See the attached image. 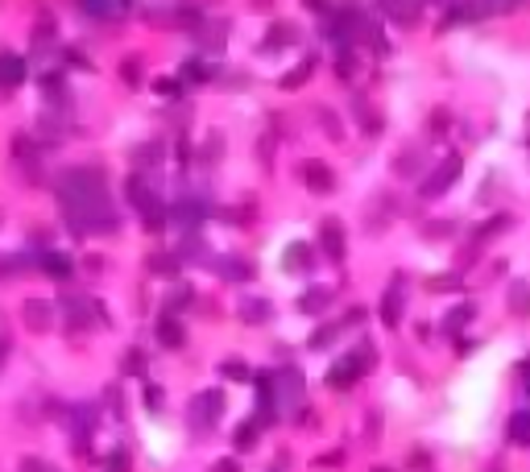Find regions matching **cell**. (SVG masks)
Masks as SVG:
<instances>
[{
    "mask_svg": "<svg viewBox=\"0 0 530 472\" xmlns=\"http://www.w3.org/2000/svg\"><path fill=\"white\" fill-rule=\"evenodd\" d=\"M46 274H50V278H71V261L58 257V253H50V257H46Z\"/></svg>",
    "mask_w": 530,
    "mask_h": 472,
    "instance_id": "obj_4",
    "label": "cell"
},
{
    "mask_svg": "<svg viewBox=\"0 0 530 472\" xmlns=\"http://www.w3.org/2000/svg\"><path fill=\"white\" fill-rule=\"evenodd\" d=\"M46 303H29V311H25V319H29V328H46L50 319H46Z\"/></svg>",
    "mask_w": 530,
    "mask_h": 472,
    "instance_id": "obj_7",
    "label": "cell"
},
{
    "mask_svg": "<svg viewBox=\"0 0 530 472\" xmlns=\"http://www.w3.org/2000/svg\"><path fill=\"white\" fill-rule=\"evenodd\" d=\"M456 170H460V162H456V158L439 166V178H435V183H427V195H435V191H443V187H448V183L456 178Z\"/></svg>",
    "mask_w": 530,
    "mask_h": 472,
    "instance_id": "obj_1",
    "label": "cell"
},
{
    "mask_svg": "<svg viewBox=\"0 0 530 472\" xmlns=\"http://www.w3.org/2000/svg\"><path fill=\"white\" fill-rule=\"evenodd\" d=\"M323 174H328V170H323V166H307V183H311V191H328L332 187V183H328V178H323Z\"/></svg>",
    "mask_w": 530,
    "mask_h": 472,
    "instance_id": "obj_6",
    "label": "cell"
},
{
    "mask_svg": "<svg viewBox=\"0 0 530 472\" xmlns=\"http://www.w3.org/2000/svg\"><path fill=\"white\" fill-rule=\"evenodd\" d=\"M158 331H162V344H170V348H178V344H183V331L174 328V323H162Z\"/></svg>",
    "mask_w": 530,
    "mask_h": 472,
    "instance_id": "obj_8",
    "label": "cell"
},
{
    "mask_svg": "<svg viewBox=\"0 0 530 472\" xmlns=\"http://www.w3.org/2000/svg\"><path fill=\"white\" fill-rule=\"evenodd\" d=\"M361 365V356H348V360H340L336 365V373H328V381H336V385H348L352 381V369Z\"/></svg>",
    "mask_w": 530,
    "mask_h": 472,
    "instance_id": "obj_2",
    "label": "cell"
},
{
    "mask_svg": "<svg viewBox=\"0 0 530 472\" xmlns=\"http://www.w3.org/2000/svg\"><path fill=\"white\" fill-rule=\"evenodd\" d=\"M323 303H332V294H328V290H307L303 311H323Z\"/></svg>",
    "mask_w": 530,
    "mask_h": 472,
    "instance_id": "obj_5",
    "label": "cell"
},
{
    "mask_svg": "<svg viewBox=\"0 0 530 472\" xmlns=\"http://www.w3.org/2000/svg\"><path fill=\"white\" fill-rule=\"evenodd\" d=\"M509 435H514V444H530V414H514L509 419Z\"/></svg>",
    "mask_w": 530,
    "mask_h": 472,
    "instance_id": "obj_3",
    "label": "cell"
}]
</instances>
